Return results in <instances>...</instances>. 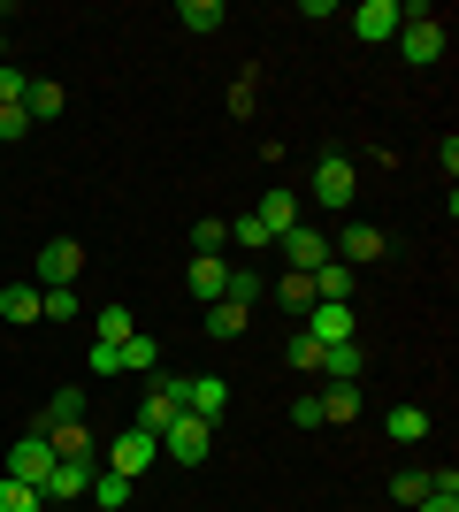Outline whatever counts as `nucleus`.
<instances>
[{"mask_svg":"<svg viewBox=\"0 0 459 512\" xmlns=\"http://www.w3.org/2000/svg\"><path fill=\"white\" fill-rule=\"evenodd\" d=\"M222 245H230V222L199 214V230H192V253H222Z\"/></svg>","mask_w":459,"mask_h":512,"instance_id":"36","label":"nucleus"},{"mask_svg":"<svg viewBox=\"0 0 459 512\" xmlns=\"http://www.w3.org/2000/svg\"><path fill=\"white\" fill-rule=\"evenodd\" d=\"M23 130H31V115H23V107H0V146H16Z\"/></svg>","mask_w":459,"mask_h":512,"instance_id":"39","label":"nucleus"},{"mask_svg":"<svg viewBox=\"0 0 459 512\" xmlns=\"http://www.w3.org/2000/svg\"><path fill=\"white\" fill-rule=\"evenodd\" d=\"M306 283H314V299H337V306H352V291H360V276H352L345 260H322Z\"/></svg>","mask_w":459,"mask_h":512,"instance_id":"18","label":"nucleus"},{"mask_svg":"<svg viewBox=\"0 0 459 512\" xmlns=\"http://www.w3.org/2000/svg\"><path fill=\"white\" fill-rule=\"evenodd\" d=\"M345 23H352V39H360V46H383V39H398V0H360Z\"/></svg>","mask_w":459,"mask_h":512,"instance_id":"10","label":"nucleus"},{"mask_svg":"<svg viewBox=\"0 0 459 512\" xmlns=\"http://www.w3.org/2000/svg\"><path fill=\"white\" fill-rule=\"evenodd\" d=\"M0 512H46V497L31 482H16V474H0Z\"/></svg>","mask_w":459,"mask_h":512,"instance_id":"31","label":"nucleus"},{"mask_svg":"<svg viewBox=\"0 0 459 512\" xmlns=\"http://www.w3.org/2000/svg\"><path fill=\"white\" fill-rule=\"evenodd\" d=\"M306 192H314V207H352L360 169H352L345 153H322V161H314V176H306Z\"/></svg>","mask_w":459,"mask_h":512,"instance_id":"4","label":"nucleus"},{"mask_svg":"<svg viewBox=\"0 0 459 512\" xmlns=\"http://www.w3.org/2000/svg\"><path fill=\"white\" fill-rule=\"evenodd\" d=\"M329 260H345L352 276H360V268H383V260H391V237L375 230V222H345L337 245H329Z\"/></svg>","mask_w":459,"mask_h":512,"instance_id":"3","label":"nucleus"},{"mask_svg":"<svg viewBox=\"0 0 459 512\" xmlns=\"http://www.w3.org/2000/svg\"><path fill=\"white\" fill-rule=\"evenodd\" d=\"M284 360L299 367V375H322V344H314V337L299 329V337H284Z\"/></svg>","mask_w":459,"mask_h":512,"instance_id":"32","label":"nucleus"},{"mask_svg":"<svg viewBox=\"0 0 459 512\" xmlns=\"http://www.w3.org/2000/svg\"><path fill=\"white\" fill-rule=\"evenodd\" d=\"M222 283H230V260H222V253H192V268H184V291H192L199 306H215V299H222Z\"/></svg>","mask_w":459,"mask_h":512,"instance_id":"13","label":"nucleus"},{"mask_svg":"<svg viewBox=\"0 0 459 512\" xmlns=\"http://www.w3.org/2000/svg\"><path fill=\"white\" fill-rule=\"evenodd\" d=\"M398 54L414 69L444 62V16L429 8V0H398Z\"/></svg>","mask_w":459,"mask_h":512,"instance_id":"1","label":"nucleus"},{"mask_svg":"<svg viewBox=\"0 0 459 512\" xmlns=\"http://www.w3.org/2000/svg\"><path fill=\"white\" fill-rule=\"evenodd\" d=\"M115 375H161V344L146 329H131V337L115 344Z\"/></svg>","mask_w":459,"mask_h":512,"instance_id":"16","label":"nucleus"},{"mask_svg":"<svg viewBox=\"0 0 459 512\" xmlns=\"http://www.w3.org/2000/svg\"><path fill=\"white\" fill-rule=\"evenodd\" d=\"M176 23L207 39V31H222V23H230V8H222V0H176Z\"/></svg>","mask_w":459,"mask_h":512,"instance_id":"22","label":"nucleus"},{"mask_svg":"<svg viewBox=\"0 0 459 512\" xmlns=\"http://www.w3.org/2000/svg\"><path fill=\"white\" fill-rule=\"evenodd\" d=\"M176 406L192 413V421H222V406H230V383H222V375H176Z\"/></svg>","mask_w":459,"mask_h":512,"instance_id":"6","label":"nucleus"},{"mask_svg":"<svg viewBox=\"0 0 459 512\" xmlns=\"http://www.w3.org/2000/svg\"><path fill=\"white\" fill-rule=\"evenodd\" d=\"M291 421H299V428H322V398H291Z\"/></svg>","mask_w":459,"mask_h":512,"instance_id":"40","label":"nucleus"},{"mask_svg":"<svg viewBox=\"0 0 459 512\" xmlns=\"http://www.w3.org/2000/svg\"><path fill=\"white\" fill-rule=\"evenodd\" d=\"M77 276H85V245L77 237H46L39 260H31V283L39 291H77Z\"/></svg>","mask_w":459,"mask_h":512,"instance_id":"2","label":"nucleus"},{"mask_svg":"<svg viewBox=\"0 0 459 512\" xmlns=\"http://www.w3.org/2000/svg\"><path fill=\"white\" fill-rule=\"evenodd\" d=\"M46 444H54V459H100V444H92V428H85V421H69V428H54V436H46Z\"/></svg>","mask_w":459,"mask_h":512,"instance_id":"26","label":"nucleus"},{"mask_svg":"<svg viewBox=\"0 0 459 512\" xmlns=\"http://www.w3.org/2000/svg\"><path fill=\"white\" fill-rule=\"evenodd\" d=\"M306 337H314V344H352V337H360V314L337 306V299H314V306H306Z\"/></svg>","mask_w":459,"mask_h":512,"instance_id":"9","label":"nucleus"},{"mask_svg":"<svg viewBox=\"0 0 459 512\" xmlns=\"http://www.w3.org/2000/svg\"><path fill=\"white\" fill-rule=\"evenodd\" d=\"M0 16H8V8H0Z\"/></svg>","mask_w":459,"mask_h":512,"instance_id":"44","label":"nucleus"},{"mask_svg":"<svg viewBox=\"0 0 459 512\" xmlns=\"http://www.w3.org/2000/svg\"><path fill=\"white\" fill-rule=\"evenodd\" d=\"M153 459H161V436H146V428H123L108 444V474H123V482H138Z\"/></svg>","mask_w":459,"mask_h":512,"instance_id":"7","label":"nucleus"},{"mask_svg":"<svg viewBox=\"0 0 459 512\" xmlns=\"http://www.w3.org/2000/svg\"><path fill=\"white\" fill-rule=\"evenodd\" d=\"M92 474H100V459H54V474L39 482L46 505H77V497L92 490Z\"/></svg>","mask_w":459,"mask_h":512,"instance_id":"8","label":"nucleus"},{"mask_svg":"<svg viewBox=\"0 0 459 512\" xmlns=\"http://www.w3.org/2000/svg\"><path fill=\"white\" fill-rule=\"evenodd\" d=\"M222 299H238V306H261V268H230Z\"/></svg>","mask_w":459,"mask_h":512,"instance_id":"35","label":"nucleus"},{"mask_svg":"<svg viewBox=\"0 0 459 512\" xmlns=\"http://www.w3.org/2000/svg\"><path fill=\"white\" fill-rule=\"evenodd\" d=\"M0 321H16V329L23 321H46L39 314V283H8V291H0Z\"/></svg>","mask_w":459,"mask_h":512,"instance_id":"25","label":"nucleus"},{"mask_svg":"<svg viewBox=\"0 0 459 512\" xmlns=\"http://www.w3.org/2000/svg\"><path fill=\"white\" fill-rule=\"evenodd\" d=\"M437 169H444V192H452V176H459V138H444V146H437Z\"/></svg>","mask_w":459,"mask_h":512,"instance_id":"41","label":"nucleus"},{"mask_svg":"<svg viewBox=\"0 0 459 512\" xmlns=\"http://www.w3.org/2000/svg\"><path fill=\"white\" fill-rule=\"evenodd\" d=\"M421 497H429V467H398V474H391V505L414 512Z\"/></svg>","mask_w":459,"mask_h":512,"instance_id":"29","label":"nucleus"},{"mask_svg":"<svg viewBox=\"0 0 459 512\" xmlns=\"http://www.w3.org/2000/svg\"><path fill=\"white\" fill-rule=\"evenodd\" d=\"M0 62H8V31H0Z\"/></svg>","mask_w":459,"mask_h":512,"instance_id":"43","label":"nucleus"},{"mask_svg":"<svg viewBox=\"0 0 459 512\" xmlns=\"http://www.w3.org/2000/svg\"><path fill=\"white\" fill-rule=\"evenodd\" d=\"M368 375V344H322V383H360Z\"/></svg>","mask_w":459,"mask_h":512,"instance_id":"15","label":"nucleus"},{"mask_svg":"<svg viewBox=\"0 0 459 512\" xmlns=\"http://www.w3.org/2000/svg\"><path fill=\"white\" fill-rule=\"evenodd\" d=\"M261 230H268V237L299 230V192H261Z\"/></svg>","mask_w":459,"mask_h":512,"instance_id":"21","label":"nucleus"},{"mask_svg":"<svg viewBox=\"0 0 459 512\" xmlns=\"http://www.w3.org/2000/svg\"><path fill=\"white\" fill-rule=\"evenodd\" d=\"M230 245H245V253H268L276 237L261 230V214H238V222H230Z\"/></svg>","mask_w":459,"mask_h":512,"instance_id":"34","label":"nucleus"},{"mask_svg":"<svg viewBox=\"0 0 459 512\" xmlns=\"http://www.w3.org/2000/svg\"><path fill=\"white\" fill-rule=\"evenodd\" d=\"M176 413H184V406H176V375H153V383H146V406H138V421H131V428L161 436V428H169Z\"/></svg>","mask_w":459,"mask_h":512,"instance_id":"12","label":"nucleus"},{"mask_svg":"<svg viewBox=\"0 0 459 512\" xmlns=\"http://www.w3.org/2000/svg\"><path fill=\"white\" fill-rule=\"evenodd\" d=\"M222 107H230L238 123H253V107H261V62H253V69H238V77H230V92H222Z\"/></svg>","mask_w":459,"mask_h":512,"instance_id":"20","label":"nucleus"},{"mask_svg":"<svg viewBox=\"0 0 459 512\" xmlns=\"http://www.w3.org/2000/svg\"><path fill=\"white\" fill-rule=\"evenodd\" d=\"M131 490H138V482H123V474H108V467H100V474H92V490H85V497H92V505H108V512H115V505H131Z\"/></svg>","mask_w":459,"mask_h":512,"instance_id":"30","label":"nucleus"},{"mask_svg":"<svg viewBox=\"0 0 459 512\" xmlns=\"http://www.w3.org/2000/svg\"><path fill=\"white\" fill-rule=\"evenodd\" d=\"M23 85H31V77H23L16 62H0V107H23Z\"/></svg>","mask_w":459,"mask_h":512,"instance_id":"38","label":"nucleus"},{"mask_svg":"<svg viewBox=\"0 0 459 512\" xmlns=\"http://www.w3.org/2000/svg\"><path fill=\"white\" fill-rule=\"evenodd\" d=\"M39 314L46 321H77V291H39Z\"/></svg>","mask_w":459,"mask_h":512,"instance_id":"37","label":"nucleus"},{"mask_svg":"<svg viewBox=\"0 0 459 512\" xmlns=\"http://www.w3.org/2000/svg\"><path fill=\"white\" fill-rule=\"evenodd\" d=\"M276 306H291V314H306V306H314V283H306L299 268H284V283H276Z\"/></svg>","mask_w":459,"mask_h":512,"instance_id":"33","label":"nucleus"},{"mask_svg":"<svg viewBox=\"0 0 459 512\" xmlns=\"http://www.w3.org/2000/svg\"><path fill=\"white\" fill-rule=\"evenodd\" d=\"M383 436H391V444H406V451L429 444V413H421V406H391V413H383Z\"/></svg>","mask_w":459,"mask_h":512,"instance_id":"19","label":"nucleus"},{"mask_svg":"<svg viewBox=\"0 0 459 512\" xmlns=\"http://www.w3.org/2000/svg\"><path fill=\"white\" fill-rule=\"evenodd\" d=\"M215 451V421H192V413H176L169 428H161V459H176V467H199Z\"/></svg>","mask_w":459,"mask_h":512,"instance_id":"5","label":"nucleus"},{"mask_svg":"<svg viewBox=\"0 0 459 512\" xmlns=\"http://www.w3.org/2000/svg\"><path fill=\"white\" fill-rule=\"evenodd\" d=\"M69 421H85V390H54L46 413H39V436H54V428H69Z\"/></svg>","mask_w":459,"mask_h":512,"instance_id":"23","label":"nucleus"},{"mask_svg":"<svg viewBox=\"0 0 459 512\" xmlns=\"http://www.w3.org/2000/svg\"><path fill=\"white\" fill-rule=\"evenodd\" d=\"M276 245H284V260H291V268H299V276H314V268H322V260H329V237L314 230V222H299V230H284V237H276Z\"/></svg>","mask_w":459,"mask_h":512,"instance_id":"14","label":"nucleus"},{"mask_svg":"<svg viewBox=\"0 0 459 512\" xmlns=\"http://www.w3.org/2000/svg\"><path fill=\"white\" fill-rule=\"evenodd\" d=\"M199 314H207V337L215 344H238L253 329V306H238V299H215V306H199Z\"/></svg>","mask_w":459,"mask_h":512,"instance_id":"17","label":"nucleus"},{"mask_svg":"<svg viewBox=\"0 0 459 512\" xmlns=\"http://www.w3.org/2000/svg\"><path fill=\"white\" fill-rule=\"evenodd\" d=\"M314 398H322V421H360V383H329Z\"/></svg>","mask_w":459,"mask_h":512,"instance_id":"27","label":"nucleus"},{"mask_svg":"<svg viewBox=\"0 0 459 512\" xmlns=\"http://www.w3.org/2000/svg\"><path fill=\"white\" fill-rule=\"evenodd\" d=\"M8 474H16V482H31V490L54 474V444H46L39 428H31V436H16V451H8Z\"/></svg>","mask_w":459,"mask_h":512,"instance_id":"11","label":"nucleus"},{"mask_svg":"<svg viewBox=\"0 0 459 512\" xmlns=\"http://www.w3.org/2000/svg\"><path fill=\"white\" fill-rule=\"evenodd\" d=\"M414 512H459V497H421Z\"/></svg>","mask_w":459,"mask_h":512,"instance_id":"42","label":"nucleus"},{"mask_svg":"<svg viewBox=\"0 0 459 512\" xmlns=\"http://www.w3.org/2000/svg\"><path fill=\"white\" fill-rule=\"evenodd\" d=\"M131 329H138L131 306H100V314H92V344H123Z\"/></svg>","mask_w":459,"mask_h":512,"instance_id":"28","label":"nucleus"},{"mask_svg":"<svg viewBox=\"0 0 459 512\" xmlns=\"http://www.w3.org/2000/svg\"><path fill=\"white\" fill-rule=\"evenodd\" d=\"M62 100H69V92L54 85V77H31V85H23V115H31V123H46V115H62Z\"/></svg>","mask_w":459,"mask_h":512,"instance_id":"24","label":"nucleus"}]
</instances>
